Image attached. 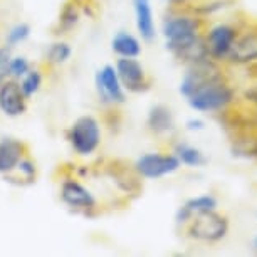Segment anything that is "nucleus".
<instances>
[{"label":"nucleus","mask_w":257,"mask_h":257,"mask_svg":"<svg viewBox=\"0 0 257 257\" xmlns=\"http://www.w3.org/2000/svg\"><path fill=\"white\" fill-rule=\"evenodd\" d=\"M163 36L167 39V49L178 59L197 62L207 59L205 42L198 37V22L187 16H170L163 21Z\"/></svg>","instance_id":"f257e3e1"},{"label":"nucleus","mask_w":257,"mask_h":257,"mask_svg":"<svg viewBox=\"0 0 257 257\" xmlns=\"http://www.w3.org/2000/svg\"><path fill=\"white\" fill-rule=\"evenodd\" d=\"M67 140L77 155H81V157L93 155L101 143L99 123L93 116H81L69 128Z\"/></svg>","instance_id":"f03ea898"},{"label":"nucleus","mask_w":257,"mask_h":257,"mask_svg":"<svg viewBox=\"0 0 257 257\" xmlns=\"http://www.w3.org/2000/svg\"><path fill=\"white\" fill-rule=\"evenodd\" d=\"M219 81H224V76H222L219 67L212 61H208L207 57V59L192 62V66L183 74V79L180 82V93L188 98V96H192L205 86H210Z\"/></svg>","instance_id":"7ed1b4c3"},{"label":"nucleus","mask_w":257,"mask_h":257,"mask_svg":"<svg viewBox=\"0 0 257 257\" xmlns=\"http://www.w3.org/2000/svg\"><path fill=\"white\" fill-rule=\"evenodd\" d=\"M234 99V93L225 81L213 82L210 86H205L200 91L188 96L187 101L195 111H202V113H210V111H219L225 108L230 101Z\"/></svg>","instance_id":"20e7f679"},{"label":"nucleus","mask_w":257,"mask_h":257,"mask_svg":"<svg viewBox=\"0 0 257 257\" xmlns=\"http://www.w3.org/2000/svg\"><path fill=\"white\" fill-rule=\"evenodd\" d=\"M229 230V222L225 217L219 215L213 210L195 213V220L190 225V235L195 239L215 242L224 239Z\"/></svg>","instance_id":"39448f33"},{"label":"nucleus","mask_w":257,"mask_h":257,"mask_svg":"<svg viewBox=\"0 0 257 257\" xmlns=\"http://www.w3.org/2000/svg\"><path fill=\"white\" fill-rule=\"evenodd\" d=\"M180 167V160L175 155H160V153H147L142 155L135 168L143 178H160L168 173L177 172Z\"/></svg>","instance_id":"423d86ee"},{"label":"nucleus","mask_w":257,"mask_h":257,"mask_svg":"<svg viewBox=\"0 0 257 257\" xmlns=\"http://www.w3.org/2000/svg\"><path fill=\"white\" fill-rule=\"evenodd\" d=\"M96 89H98L99 98L104 103L111 104H121L124 103L126 94L124 88L119 81V76L116 72V67L111 64H106L104 67L96 72Z\"/></svg>","instance_id":"0eeeda50"},{"label":"nucleus","mask_w":257,"mask_h":257,"mask_svg":"<svg viewBox=\"0 0 257 257\" xmlns=\"http://www.w3.org/2000/svg\"><path fill=\"white\" fill-rule=\"evenodd\" d=\"M114 67L124 89L132 91V93H143L150 88L143 67L135 57H121Z\"/></svg>","instance_id":"6e6552de"},{"label":"nucleus","mask_w":257,"mask_h":257,"mask_svg":"<svg viewBox=\"0 0 257 257\" xmlns=\"http://www.w3.org/2000/svg\"><path fill=\"white\" fill-rule=\"evenodd\" d=\"M235 37H237V32L234 27L225 26V24L215 26L208 32V36L205 39L208 57H213V59L229 57V52L232 49V46H234Z\"/></svg>","instance_id":"1a4fd4ad"},{"label":"nucleus","mask_w":257,"mask_h":257,"mask_svg":"<svg viewBox=\"0 0 257 257\" xmlns=\"http://www.w3.org/2000/svg\"><path fill=\"white\" fill-rule=\"evenodd\" d=\"M0 111L9 118H17L26 113V96L16 81H4L0 84Z\"/></svg>","instance_id":"9d476101"},{"label":"nucleus","mask_w":257,"mask_h":257,"mask_svg":"<svg viewBox=\"0 0 257 257\" xmlns=\"http://www.w3.org/2000/svg\"><path fill=\"white\" fill-rule=\"evenodd\" d=\"M61 198L67 207L76 208V210H91L96 205L93 193L76 180H66L62 183Z\"/></svg>","instance_id":"9b49d317"},{"label":"nucleus","mask_w":257,"mask_h":257,"mask_svg":"<svg viewBox=\"0 0 257 257\" xmlns=\"http://www.w3.org/2000/svg\"><path fill=\"white\" fill-rule=\"evenodd\" d=\"M24 157V145L14 138L0 140V173L9 175Z\"/></svg>","instance_id":"f8f14e48"},{"label":"nucleus","mask_w":257,"mask_h":257,"mask_svg":"<svg viewBox=\"0 0 257 257\" xmlns=\"http://www.w3.org/2000/svg\"><path fill=\"white\" fill-rule=\"evenodd\" d=\"M135 11V24L140 32V36L145 41H153L155 37V22L153 11L150 6V0H133Z\"/></svg>","instance_id":"ddd939ff"},{"label":"nucleus","mask_w":257,"mask_h":257,"mask_svg":"<svg viewBox=\"0 0 257 257\" xmlns=\"http://www.w3.org/2000/svg\"><path fill=\"white\" fill-rule=\"evenodd\" d=\"M229 59L234 62H249L257 59V32L245 34L239 42H234L229 52Z\"/></svg>","instance_id":"4468645a"},{"label":"nucleus","mask_w":257,"mask_h":257,"mask_svg":"<svg viewBox=\"0 0 257 257\" xmlns=\"http://www.w3.org/2000/svg\"><path fill=\"white\" fill-rule=\"evenodd\" d=\"M215 207H217V200L212 195H202V197L190 198V200L178 210L177 222H187L193 213L215 210Z\"/></svg>","instance_id":"2eb2a0df"},{"label":"nucleus","mask_w":257,"mask_h":257,"mask_svg":"<svg viewBox=\"0 0 257 257\" xmlns=\"http://www.w3.org/2000/svg\"><path fill=\"white\" fill-rule=\"evenodd\" d=\"M111 47L119 57H137L142 52V46H140L138 39L128 32H118L113 37Z\"/></svg>","instance_id":"dca6fc26"},{"label":"nucleus","mask_w":257,"mask_h":257,"mask_svg":"<svg viewBox=\"0 0 257 257\" xmlns=\"http://www.w3.org/2000/svg\"><path fill=\"white\" fill-rule=\"evenodd\" d=\"M148 128L155 133H167L173 130V116L168 108L157 104L148 113Z\"/></svg>","instance_id":"f3484780"},{"label":"nucleus","mask_w":257,"mask_h":257,"mask_svg":"<svg viewBox=\"0 0 257 257\" xmlns=\"http://www.w3.org/2000/svg\"><path fill=\"white\" fill-rule=\"evenodd\" d=\"M175 157L180 160V163L188 165V167H200V165L207 163V158L203 157V153L195 147H190V145H177L175 147Z\"/></svg>","instance_id":"a211bd4d"},{"label":"nucleus","mask_w":257,"mask_h":257,"mask_svg":"<svg viewBox=\"0 0 257 257\" xmlns=\"http://www.w3.org/2000/svg\"><path fill=\"white\" fill-rule=\"evenodd\" d=\"M19 86H21V91H22V94L26 96V99L32 98L34 94L39 93V89H41V86H42L41 72L37 69H29L26 74L21 77Z\"/></svg>","instance_id":"6ab92c4d"},{"label":"nucleus","mask_w":257,"mask_h":257,"mask_svg":"<svg viewBox=\"0 0 257 257\" xmlns=\"http://www.w3.org/2000/svg\"><path fill=\"white\" fill-rule=\"evenodd\" d=\"M71 54L72 49L69 47V44H66V42H54L49 47V51H47V59L52 64H64L71 57Z\"/></svg>","instance_id":"aec40b11"},{"label":"nucleus","mask_w":257,"mask_h":257,"mask_svg":"<svg viewBox=\"0 0 257 257\" xmlns=\"http://www.w3.org/2000/svg\"><path fill=\"white\" fill-rule=\"evenodd\" d=\"M31 36V27L27 26V24H16V26H12L9 29L7 36H6V44L7 46H16V44H21L24 42L26 39Z\"/></svg>","instance_id":"412c9836"},{"label":"nucleus","mask_w":257,"mask_h":257,"mask_svg":"<svg viewBox=\"0 0 257 257\" xmlns=\"http://www.w3.org/2000/svg\"><path fill=\"white\" fill-rule=\"evenodd\" d=\"M29 69H31V66H29V61L26 57L22 56L11 57V62H9V76L12 79H21Z\"/></svg>","instance_id":"4be33fe9"},{"label":"nucleus","mask_w":257,"mask_h":257,"mask_svg":"<svg viewBox=\"0 0 257 257\" xmlns=\"http://www.w3.org/2000/svg\"><path fill=\"white\" fill-rule=\"evenodd\" d=\"M12 52L11 46L0 47V84L9 77V62H11Z\"/></svg>","instance_id":"5701e85b"},{"label":"nucleus","mask_w":257,"mask_h":257,"mask_svg":"<svg viewBox=\"0 0 257 257\" xmlns=\"http://www.w3.org/2000/svg\"><path fill=\"white\" fill-rule=\"evenodd\" d=\"M16 170H19V172H21L22 175L27 178V180H32L34 175H36V167H34V163L31 162V160H24L22 158L21 162H19Z\"/></svg>","instance_id":"b1692460"},{"label":"nucleus","mask_w":257,"mask_h":257,"mask_svg":"<svg viewBox=\"0 0 257 257\" xmlns=\"http://www.w3.org/2000/svg\"><path fill=\"white\" fill-rule=\"evenodd\" d=\"M76 21H77V12H76V9L66 7V9H64V12H62V16H61V24L67 29V27H72V26H74Z\"/></svg>","instance_id":"393cba45"},{"label":"nucleus","mask_w":257,"mask_h":257,"mask_svg":"<svg viewBox=\"0 0 257 257\" xmlns=\"http://www.w3.org/2000/svg\"><path fill=\"white\" fill-rule=\"evenodd\" d=\"M187 126H188V130H202L203 123H202L200 119H192V121H188Z\"/></svg>","instance_id":"a878e982"},{"label":"nucleus","mask_w":257,"mask_h":257,"mask_svg":"<svg viewBox=\"0 0 257 257\" xmlns=\"http://www.w3.org/2000/svg\"><path fill=\"white\" fill-rule=\"evenodd\" d=\"M167 2H172V4H182L183 0H167Z\"/></svg>","instance_id":"bb28decb"},{"label":"nucleus","mask_w":257,"mask_h":257,"mask_svg":"<svg viewBox=\"0 0 257 257\" xmlns=\"http://www.w3.org/2000/svg\"><path fill=\"white\" fill-rule=\"evenodd\" d=\"M254 249L257 250V237H255V240H254Z\"/></svg>","instance_id":"cd10ccee"}]
</instances>
